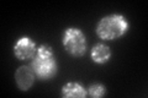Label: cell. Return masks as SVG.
I'll return each mask as SVG.
<instances>
[{
  "label": "cell",
  "mask_w": 148,
  "mask_h": 98,
  "mask_svg": "<svg viewBox=\"0 0 148 98\" xmlns=\"http://www.w3.org/2000/svg\"><path fill=\"white\" fill-rule=\"evenodd\" d=\"M88 95L92 98H100L106 95V87L103 85V83H99V82H95V83H91L88 87Z\"/></svg>",
  "instance_id": "ba28073f"
},
{
  "label": "cell",
  "mask_w": 148,
  "mask_h": 98,
  "mask_svg": "<svg viewBox=\"0 0 148 98\" xmlns=\"http://www.w3.org/2000/svg\"><path fill=\"white\" fill-rule=\"evenodd\" d=\"M61 96L64 98H85L88 96V91L82 83L77 81H71L62 86Z\"/></svg>",
  "instance_id": "52a82bcc"
},
{
  "label": "cell",
  "mask_w": 148,
  "mask_h": 98,
  "mask_svg": "<svg viewBox=\"0 0 148 98\" xmlns=\"http://www.w3.org/2000/svg\"><path fill=\"white\" fill-rule=\"evenodd\" d=\"M130 23L121 14H110L101 17L96 23V36L103 41H116L128 32Z\"/></svg>",
  "instance_id": "7a4b0ae2"
},
{
  "label": "cell",
  "mask_w": 148,
  "mask_h": 98,
  "mask_svg": "<svg viewBox=\"0 0 148 98\" xmlns=\"http://www.w3.org/2000/svg\"><path fill=\"white\" fill-rule=\"evenodd\" d=\"M62 45L71 57L80 58L88 50L86 36L78 27H67L62 34Z\"/></svg>",
  "instance_id": "3957f363"
},
{
  "label": "cell",
  "mask_w": 148,
  "mask_h": 98,
  "mask_svg": "<svg viewBox=\"0 0 148 98\" xmlns=\"http://www.w3.org/2000/svg\"><path fill=\"white\" fill-rule=\"evenodd\" d=\"M36 75L32 70L31 65H21L15 71V82L20 91L27 92L30 91L35 83Z\"/></svg>",
  "instance_id": "5b68a950"
},
{
  "label": "cell",
  "mask_w": 148,
  "mask_h": 98,
  "mask_svg": "<svg viewBox=\"0 0 148 98\" xmlns=\"http://www.w3.org/2000/svg\"><path fill=\"white\" fill-rule=\"evenodd\" d=\"M37 48H38V45L36 44V42L31 37L22 36L20 38H17L14 43L12 52L16 59L21 60V62H26V60H32L35 58Z\"/></svg>",
  "instance_id": "277c9868"
},
{
  "label": "cell",
  "mask_w": 148,
  "mask_h": 98,
  "mask_svg": "<svg viewBox=\"0 0 148 98\" xmlns=\"http://www.w3.org/2000/svg\"><path fill=\"white\" fill-rule=\"evenodd\" d=\"M90 59L98 65L108 64L111 59V49L104 43H96L90 50Z\"/></svg>",
  "instance_id": "8992f818"
},
{
  "label": "cell",
  "mask_w": 148,
  "mask_h": 98,
  "mask_svg": "<svg viewBox=\"0 0 148 98\" xmlns=\"http://www.w3.org/2000/svg\"><path fill=\"white\" fill-rule=\"evenodd\" d=\"M31 68L36 78L41 81H48L58 72V63L54 57V52L49 44H40L35 58L31 60Z\"/></svg>",
  "instance_id": "6da1fadb"
}]
</instances>
